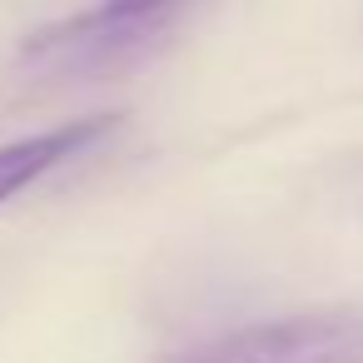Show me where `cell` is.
Masks as SVG:
<instances>
[{
    "label": "cell",
    "instance_id": "1",
    "mask_svg": "<svg viewBox=\"0 0 363 363\" xmlns=\"http://www.w3.org/2000/svg\"><path fill=\"white\" fill-rule=\"evenodd\" d=\"M179 363H363V313H298L234 328Z\"/></svg>",
    "mask_w": 363,
    "mask_h": 363
},
{
    "label": "cell",
    "instance_id": "2",
    "mask_svg": "<svg viewBox=\"0 0 363 363\" xmlns=\"http://www.w3.org/2000/svg\"><path fill=\"white\" fill-rule=\"evenodd\" d=\"M164 26H169V16L125 21V16H105L95 6V11H85L75 21H60V26L35 30L21 45V60L26 65H45V70H75V75L115 70V65L140 60L150 45H160Z\"/></svg>",
    "mask_w": 363,
    "mask_h": 363
},
{
    "label": "cell",
    "instance_id": "3",
    "mask_svg": "<svg viewBox=\"0 0 363 363\" xmlns=\"http://www.w3.org/2000/svg\"><path fill=\"white\" fill-rule=\"evenodd\" d=\"M125 115H90V120H70L60 130H40V135H26V140H11L0 145V204L16 199L21 189H30L40 174H50L55 164L75 160L85 145L105 140Z\"/></svg>",
    "mask_w": 363,
    "mask_h": 363
},
{
    "label": "cell",
    "instance_id": "4",
    "mask_svg": "<svg viewBox=\"0 0 363 363\" xmlns=\"http://www.w3.org/2000/svg\"><path fill=\"white\" fill-rule=\"evenodd\" d=\"M184 0H105V16H125V21H145V16H174Z\"/></svg>",
    "mask_w": 363,
    "mask_h": 363
}]
</instances>
